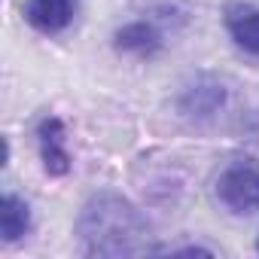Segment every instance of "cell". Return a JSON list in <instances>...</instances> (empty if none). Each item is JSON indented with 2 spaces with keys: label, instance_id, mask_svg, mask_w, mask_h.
Here are the masks:
<instances>
[{
  "label": "cell",
  "instance_id": "cell-2",
  "mask_svg": "<svg viewBox=\"0 0 259 259\" xmlns=\"http://www.w3.org/2000/svg\"><path fill=\"white\" fill-rule=\"evenodd\" d=\"M217 198L232 213H256L259 210V162L235 159L217 180Z\"/></svg>",
  "mask_w": 259,
  "mask_h": 259
},
{
  "label": "cell",
  "instance_id": "cell-4",
  "mask_svg": "<svg viewBox=\"0 0 259 259\" xmlns=\"http://www.w3.org/2000/svg\"><path fill=\"white\" fill-rule=\"evenodd\" d=\"M37 144H40L43 168H46L52 177H61V174L70 171V153H67V147H64V125H61V119L46 116V119L37 125Z\"/></svg>",
  "mask_w": 259,
  "mask_h": 259
},
{
  "label": "cell",
  "instance_id": "cell-5",
  "mask_svg": "<svg viewBox=\"0 0 259 259\" xmlns=\"http://www.w3.org/2000/svg\"><path fill=\"white\" fill-rule=\"evenodd\" d=\"M226 104V89L210 79V76H198L192 85L183 89L180 95V110L186 116H195V119H204V116H213L220 107Z\"/></svg>",
  "mask_w": 259,
  "mask_h": 259
},
{
  "label": "cell",
  "instance_id": "cell-6",
  "mask_svg": "<svg viewBox=\"0 0 259 259\" xmlns=\"http://www.w3.org/2000/svg\"><path fill=\"white\" fill-rule=\"evenodd\" d=\"M226 28L241 49L259 55V7H250V4L226 7Z\"/></svg>",
  "mask_w": 259,
  "mask_h": 259
},
{
  "label": "cell",
  "instance_id": "cell-1",
  "mask_svg": "<svg viewBox=\"0 0 259 259\" xmlns=\"http://www.w3.org/2000/svg\"><path fill=\"white\" fill-rule=\"evenodd\" d=\"M147 220L141 210L116 195V192H98L92 195L76 220V235L82 241V250L89 256H138L147 253Z\"/></svg>",
  "mask_w": 259,
  "mask_h": 259
},
{
  "label": "cell",
  "instance_id": "cell-9",
  "mask_svg": "<svg viewBox=\"0 0 259 259\" xmlns=\"http://www.w3.org/2000/svg\"><path fill=\"white\" fill-rule=\"evenodd\" d=\"M256 250H259V244H256Z\"/></svg>",
  "mask_w": 259,
  "mask_h": 259
},
{
  "label": "cell",
  "instance_id": "cell-3",
  "mask_svg": "<svg viewBox=\"0 0 259 259\" xmlns=\"http://www.w3.org/2000/svg\"><path fill=\"white\" fill-rule=\"evenodd\" d=\"M79 10V0H28L25 19L40 34H58L64 31Z\"/></svg>",
  "mask_w": 259,
  "mask_h": 259
},
{
  "label": "cell",
  "instance_id": "cell-7",
  "mask_svg": "<svg viewBox=\"0 0 259 259\" xmlns=\"http://www.w3.org/2000/svg\"><path fill=\"white\" fill-rule=\"evenodd\" d=\"M116 49L125 55H138V58H150L162 49V34L156 25L150 22H132L116 31Z\"/></svg>",
  "mask_w": 259,
  "mask_h": 259
},
{
  "label": "cell",
  "instance_id": "cell-8",
  "mask_svg": "<svg viewBox=\"0 0 259 259\" xmlns=\"http://www.w3.org/2000/svg\"><path fill=\"white\" fill-rule=\"evenodd\" d=\"M0 226H4V241H19L31 229V210L19 195H4V204H0Z\"/></svg>",
  "mask_w": 259,
  "mask_h": 259
}]
</instances>
